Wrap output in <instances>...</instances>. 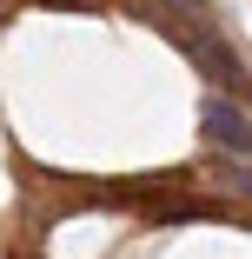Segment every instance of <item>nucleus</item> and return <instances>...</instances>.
I'll return each instance as SVG.
<instances>
[{
  "label": "nucleus",
  "instance_id": "f257e3e1",
  "mask_svg": "<svg viewBox=\"0 0 252 259\" xmlns=\"http://www.w3.org/2000/svg\"><path fill=\"white\" fill-rule=\"evenodd\" d=\"M179 40H186V54H192L199 67H206L213 80H226L232 93H245V87H252V80H245V60L232 54L226 40H213V33H199V27H179Z\"/></svg>",
  "mask_w": 252,
  "mask_h": 259
},
{
  "label": "nucleus",
  "instance_id": "f03ea898",
  "mask_svg": "<svg viewBox=\"0 0 252 259\" xmlns=\"http://www.w3.org/2000/svg\"><path fill=\"white\" fill-rule=\"evenodd\" d=\"M199 126H206V140H213L219 153H232V160H252V120L232 107V100H206Z\"/></svg>",
  "mask_w": 252,
  "mask_h": 259
},
{
  "label": "nucleus",
  "instance_id": "7ed1b4c3",
  "mask_svg": "<svg viewBox=\"0 0 252 259\" xmlns=\"http://www.w3.org/2000/svg\"><path fill=\"white\" fill-rule=\"evenodd\" d=\"M166 7H179V14H186L192 27H206V0H166Z\"/></svg>",
  "mask_w": 252,
  "mask_h": 259
}]
</instances>
